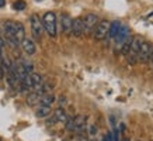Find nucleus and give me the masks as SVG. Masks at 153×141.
Returning <instances> with one entry per match:
<instances>
[{
  "label": "nucleus",
  "instance_id": "f257e3e1",
  "mask_svg": "<svg viewBox=\"0 0 153 141\" xmlns=\"http://www.w3.org/2000/svg\"><path fill=\"white\" fill-rule=\"evenodd\" d=\"M4 31L9 34H13L16 40L21 44L24 38H25V30H24V26L21 23H17V21H6L4 23Z\"/></svg>",
  "mask_w": 153,
  "mask_h": 141
},
{
  "label": "nucleus",
  "instance_id": "f03ea898",
  "mask_svg": "<svg viewBox=\"0 0 153 141\" xmlns=\"http://www.w3.org/2000/svg\"><path fill=\"white\" fill-rule=\"evenodd\" d=\"M42 27L45 28V31L48 33L49 37H56V16L52 11L44 14L42 17Z\"/></svg>",
  "mask_w": 153,
  "mask_h": 141
},
{
  "label": "nucleus",
  "instance_id": "7ed1b4c3",
  "mask_svg": "<svg viewBox=\"0 0 153 141\" xmlns=\"http://www.w3.org/2000/svg\"><path fill=\"white\" fill-rule=\"evenodd\" d=\"M153 51V45L150 42L148 41H143L140 44V48H139V52H138V59L140 62H146L150 58V54Z\"/></svg>",
  "mask_w": 153,
  "mask_h": 141
},
{
  "label": "nucleus",
  "instance_id": "20e7f679",
  "mask_svg": "<svg viewBox=\"0 0 153 141\" xmlns=\"http://www.w3.org/2000/svg\"><path fill=\"white\" fill-rule=\"evenodd\" d=\"M108 28H110V23L105 20L97 23V26L94 27V38L96 40H104L108 34Z\"/></svg>",
  "mask_w": 153,
  "mask_h": 141
},
{
  "label": "nucleus",
  "instance_id": "39448f33",
  "mask_svg": "<svg viewBox=\"0 0 153 141\" xmlns=\"http://www.w3.org/2000/svg\"><path fill=\"white\" fill-rule=\"evenodd\" d=\"M30 20H31V30H33V35L37 38V40H39V38H41V34H42V30H44L41 19L38 17L37 14H33Z\"/></svg>",
  "mask_w": 153,
  "mask_h": 141
},
{
  "label": "nucleus",
  "instance_id": "423d86ee",
  "mask_svg": "<svg viewBox=\"0 0 153 141\" xmlns=\"http://www.w3.org/2000/svg\"><path fill=\"white\" fill-rule=\"evenodd\" d=\"M82 20H83L84 33H90L98 23V17L96 14H87V16H84V19H82Z\"/></svg>",
  "mask_w": 153,
  "mask_h": 141
},
{
  "label": "nucleus",
  "instance_id": "0eeeda50",
  "mask_svg": "<svg viewBox=\"0 0 153 141\" xmlns=\"http://www.w3.org/2000/svg\"><path fill=\"white\" fill-rule=\"evenodd\" d=\"M68 114L63 110V107H58L53 112V116L51 117V120H48V124H55V123H65L68 120Z\"/></svg>",
  "mask_w": 153,
  "mask_h": 141
},
{
  "label": "nucleus",
  "instance_id": "6e6552de",
  "mask_svg": "<svg viewBox=\"0 0 153 141\" xmlns=\"http://www.w3.org/2000/svg\"><path fill=\"white\" fill-rule=\"evenodd\" d=\"M72 34L74 37H82L84 34V27H83V20L82 19H73L72 20Z\"/></svg>",
  "mask_w": 153,
  "mask_h": 141
},
{
  "label": "nucleus",
  "instance_id": "1a4fd4ad",
  "mask_svg": "<svg viewBox=\"0 0 153 141\" xmlns=\"http://www.w3.org/2000/svg\"><path fill=\"white\" fill-rule=\"evenodd\" d=\"M21 48H23V51L27 54V55H34L35 51H37V47H35V44H34L33 40H30V38H24L23 41H21Z\"/></svg>",
  "mask_w": 153,
  "mask_h": 141
},
{
  "label": "nucleus",
  "instance_id": "9d476101",
  "mask_svg": "<svg viewBox=\"0 0 153 141\" xmlns=\"http://www.w3.org/2000/svg\"><path fill=\"white\" fill-rule=\"evenodd\" d=\"M72 17L69 14H62L60 17V24H62V30L65 34H72Z\"/></svg>",
  "mask_w": 153,
  "mask_h": 141
},
{
  "label": "nucleus",
  "instance_id": "9b49d317",
  "mask_svg": "<svg viewBox=\"0 0 153 141\" xmlns=\"http://www.w3.org/2000/svg\"><path fill=\"white\" fill-rule=\"evenodd\" d=\"M126 38H129V28L126 27V26H121L120 31H118V34H117V37L114 38V40H115L117 42L122 44Z\"/></svg>",
  "mask_w": 153,
  "mask_h": 141
},
{
  "label": "nucleus",
  "instance_id": "f8f14e48",
  "mask_svg": "<svg viewBox=\"0 0 153 141\" xmlns=\"http://www.w3.org/2000/svg\"><path fill=\"white\" fill-rule=\"evenodd\" d=\"M53 102H55V94L53 93H51V92H45V93L41 94L39 104H44V106H51Z\"/></svg>",
  "mask_w": 153,
  "mask_h": 141
},
{
  "label": "nucleus",
  "instance_id": "ddd939ff",
  "mask_svg": "<svg viewBox=\"0 0 153 141\" xmlns=\"http://www.w3.org/2000/svg\"><path fill=\"white\" fill-rule=\"evenodd\" d=\"M51 106H44V104H39L35 110V114H37L38 118H44V117H48L51 114Z\"/></svg>",
  "mask_w": 153,
  "mask_h": 141
},
{
  "label": "nucleus",
  "instance_id": "4468645a",
  "mask_svg": "<svg viewBox=\"0 0 153 141\" xmlns=\"http://www.w3.org/2000/svg\"><path fill=\"white\" fill-rule=\"evenodd\" d=\"M39 99H41V93L39 92H31L27 96V104L28 106H35L39 104Z\"/></svg>",
  "mask_w": 153,
  "mask_h": 141
},
{
  "label": "nucleus",
  "instance_id": "2eb2a0df",
  "mask_svg": "<svg viewBox=\"0 0 153 141\" xmlns=\"http://www.w3.org/2000/svg\"><path fill=\"white\" fill-rule=\"evenodd\" d=\"M122 24L120 23V21H114V23L110 24V28H108V35L111 38H115L117 34H118V31H120V28Z\"/></svg>",
  "mask_w": 153,
  "mask_h": 141
},
{
  "label": "nucleus",
  "instance_id": "dca6fc26",
  "mask_svg": "<svg viewBox=\"0 0 153 141\" xmlns=\"http://www.w3.org/2000/svg\"><path fill=\"white\" fill-rule=\"evenodd\" d=\"M140 44H142V41H140L139 38H134V40L131 41V52L129 54H132V55H138Z\"/></svg>",
  "mask_w": 153,
  "mask_h": 141
},
{
  "label": "nucleus",
  "instance_id": "f3484780",
  "mask_svg": "<svg viewBox=\"0 0 153 141\" xmlns=\"http://www.w3.org/2000/svg\"><path fill=\"white\" fill-rule=\"evenodd\" d=\"M4 37H6V41L9 42V45L10 47H13V48H17L19 47V44L20 42L16 40V37H14L13 34H9V33H6L4 34Z\"/></svg>",
  "mask_w": 153,
  "mask_h": 141
},
{
  "label": "nucleus",
  "instance_id": "a211bd4d",
  "mask_svg": "<svg viewBox=\"0 0 153 141\" xmlns=\"http://www.w3.org/2000/svg\"><path fill=\"white\" fill-rule=\"evenodd\" d=\"M131 41H132V38H126L125 41L122 42V48H121V52L124 54V55H129L131 52Z\"/></svg>",
  "mask_w": 153,
  "mask_h": 141
},
{
  "label": "nucleus",
  "instance_id": "6ab92c4d",
  "mask_svg": "<svg viewBox=\"0 0 153 141\" xmlns=\"http://www.w3.org/2000/svg\"><path fill=\"white\" fill-rule=\"evenodd\" d=\"M25 2L24 0H17V2H14V4H13V7L16 10H24L25 9Z\"/></svg>",
  "mask_w": 153,
  "mask_h": 141
},
{
  "label": "nucleus",
  "instance_id": "aec40b11",
  "mask_svg": "<svg viewBox=\"0 0 153 141\" xmlns=\"http://www.w3.org/2000/svg\"><path fill=\"white\" fill-rule=\"evenodd\" d=\"M23 64H24V68H25V72H27V74H33V70H34L33 64H31V62H25V61H24Z\"/></svg>",
  "mask_w": 153,
  "mask_h": 141
},
{
  "label": "nucleus",
  "instance_id": "412c9836",
  "mask_svg": "<svg viewBox=\"0 0 153 141\" xmlns=\"http://www.w3.org/2000/svg\"><path fill=\"white\" fill-rule=\"evenodd\" d=\"M88 133H90V136H96V134H97V127L90 126L88 127Z\"/></svg>",
  "mask_w": 153,
  "mask_h": 141
},
{
  "label": "nucleus",
  "instance_id": "4be33fe9",
  "mask_svg": "<svg viewBox=\"0 0 153 141\" xmlns=\"http://www.w3.org/2000/svg\"><path fill=\"white\" fill-rule=\"evenodd\" d=\"M3 48H4V38L0 35V52H3Z\"/></svg>",
  "mask_w": 153,
  "mask_h": 141
},
{
  "label": "nucleus",
  "instance_id": "5701e85b",
  "mask_svg": "<svg viewBox=\"0 0 153 141\" xmlns=\"http://www.w3.org/2000/svg\"><path fill=\"white\" fill-rule=\"evenodd\" d=\"M65 102H66L65 98H60V99H59V103H60L59 106H60V107H63V106H65Z\"/></svg>",
  "mask_w": 153,
  "mask_h": 141
},
{
  "label": "nucleus",
  "instance_id": "b1692460",
  "mask_svg": "<svg viewBox=\"0 0 153 141\" xmlns=\"http://www.w3.org/2000/svg\"><path fill=\"white\" fill-rule=\"evenodd\" d=\"M104 141H112V138H111V134H107V137L104 138Z\"/></svg>",
  "mask_w": 153,
  "mask_h": 141
},
{
  "label": "nucleus",
  "instance_id": "393cba45",
  "mask_svg": "<svg viewBox=\"0 0 153 141\" xmlns=\"http://www.w3.org/2000/svg\"><path fill=\"white\" fill-rule=\"evenodd\" d=\"M6 4V0H0V7H3Z\"/></svg>",
  "mask_w": 153,
  "mask_h": 141
},
{
  "label": "nucleus",
  "instance_id": "a878e982",
  "mask_svg": "<svg viewBox=\"0 0 153 141\" xmlns=\"http://www.w3.org/2000/svg\"><path fill=\"white\" fill-rule=\"evenodd\" d=\"M150 61H152V64H153V51H152V54H150V58H149Z\"/></svg>",
  "mask_w": 153,
  "mask_h": 141
},
{
  "label": "nucleus",
  "instance_id": "bb28decb",
  "mask_svg": "<svg viewBox=\"0 0 153 141\" xmlns=\"http://www.w3.org/2000/svg\"><path fill=\"white\" fill-rule=\"evenodd\" d=\"M122 141H129V140H128V138H124V140H122Z\"/></svg>",
  "mask_w": 153,
  "mask_h": 141
},
{
  "label": "nucleus",
  "instance_id": "cd10ccee",
  "mask_svg": "<svg viewBox=\"0 0 153 141\" xmlns=\"http://www.w3.org/2000/svg\"><path fill=\"white\" fill-rule=\"evenodd\" d=\"M0 141H1V138H0Z\"/></svg>",
  "mask_w": 153,
  "mask_h": 141
}]
</instances>
